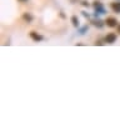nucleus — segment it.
Masks as SVG:
<instances>
[{
	"mask_svg": "<svg viewBox=\"0 0 120 120\" xmlns=\"http://www.w3.org/2000/svg\"><path fill=\"white\" fill-rule=\"evenodd\" d=\"M93 8H94V16H100V15L106 14V9L104 8L103 3H100L99 0H95L93 1Z\"/></svg>",
	"mask_w": 120,
	"mask_h": 120,
	"instance_id": "f257e3e1",
	"label": "nucleus"
},
{
	"mask_svg": "<svg viewBox=\"0 0 120 120\" xmlns=\"http://www.w3.org/2000/svg\"><path fill=\"white\" fill-rule=\"evenodd\" d=\"M90 22H91V25H94L98 29H101V28H104V25H106V24H105V21L101 20L99 16H94L91 20H90Z\"/></svg>",
	"mask_w": 120,
	"mask_h": 120,
	"instance_id": "f03ea898",
	"label": "nucleus"
},
{
	"mask_svg": "<svg viewBox=\"0 0 120 120\" xmlns=\"http://www.w3.org/2000/svg\"><path fill=\"white\" fill-rule=\"evenodd\" d=\"M29 36H30V39H31L33 41H35V43H40V41L44 40V36L39 33L34 31V30H31V31L29 33Z\"/></svg>",
	"mask_w": 120,
	"mask_h": 120,
	"instance_id": "7ed1b4c3",
	"label": "nucleus"
},
{
	"mask_svg": "<svg viewBox=\"0 0 120 120\" xmlns=\"http://www.w3.org/2000/svg\"><path fill=\"white\" fill-rule=\"evenodd\" d=\"M105 24H106L109 28H116L118 26V19L114 18V16H108L106 19H105Z\"/></svg>",
	"mask_w": 120,
	"mask_h": 120,
	"instance_id": "20e7f679",
	"label": "nucleus"
},
{
	"mask_svg": "<svg viewBox=\"0 0 120 120\" xmlns=\"http://www.w3.org/2000/svg\"><path fill=\"white\" fill-rule=\"evenodd\" d=\"M116 39H118V35H116L115 33H108L106 36L104 38V40L106 44H114L116 41Z\"/></svg>",
	"mask_w": 120,
	"mask_h": 120,
	"instance_id": "39448f33",
	"label": "nucleus"
},
{
	"mask_svg": "<svg viewBox=\"0 0 120 120\" xmlns=\"http://www.w3.org/2000/svg\"><path fill=\"white\" fill-rule=\"evenodd\" d=\"M21 18H22V20H24L25 22H28V24H31L33 22V20H34V16L30 13H22V15H21Z\"/></svg>",
	"mask_w": 120,
	"mask_h": 120,
	"instance_id": "423d86ee",
	"label": "nucleus"
},
{
	"mask_svg": "<svg viewBox=\"0 0 120 120\" xmlns=\"http://www.w3.org/2000/svg\"><path fill=\"white\" fill-rule=\"evenodd\" d=\"M70 21H71V25L74 26V28H79L80 26V20H79V18H78V15H73V16L70 18Z\"/></svg>",
	"mask_w": 120,
	"mask_h": 120,
	"instance_id": "0eeeda50",
	"label": "nucleus"
},
{
	"mask_svg": "<svg viewBox=\"0 0 120 120\" xmlns=\"http://www.w3.org/2000/svg\"><path fill=\"white\" fill-rule=\"evenodd\" d=\"M110 8H111V10L114 11V13L120 14V0H118V1H115V3H111Z\"/></svg>",
	"mask_w": 120,
	"mask_h": 120,
	"instance_id": "6e6552de",
	"label": "nucleus"
},
{
	"mask_svg": "<svg viewBox=\"0 0 120 120\" xmlns=\"http://www.w3.org/2000/svg\"><path fill=\"white\" fill-rule=\"evenodd\" d=\"M89 30V25H84V26H79L78 28V33L79 35H85Z\"/></svg>",
	"mask_w": 120,
	"mask_h": 120,
	"instance_id": "1a4fd4ad",
	"label": "nucleus"
},
{
	"mask_svg": "<svg viewBox=\"0 0 120 120\" xmlns=\"http://www.w3.org/2000/svg\"><path fill=\"white\" fill-rule=\"evenodd\" d=\"M80 4H81V6H84V8H89L90 6V3L88 1V0H81Z\"/></svg>",
	"mask_w": 120,
	"mask_h": 120,
	"instance_id": "9d476101",
	"label": "nucleus"
},
{
	"mask_svg": "<svg viewBox=\"0 0 120 120\" xmlns=\"http://www.w3.org/2000/svg\"><path fill=\"white\" fill-rule=\"evenodd\" d=\"M104 44H105V40H96L95 43H94L95 46H98V45H104Z\"/></svg>",
	"mask_w": 120,
	"mask_h": 120,
	"instance_id": "9b49d317",
	"label": "nucleus"
},
{
	"mask_svg": "<svg viewBox=\"0 0 120 120\" xmlns=\"http://www.w3.org/2000/svg\"><path fill=\"white\" fill-rule=\"evenodd\" d=\"M81 15H82L85 19H90V14L88 13V11H81Z\"/></svg>",
	"mask_w": 120,
	"mask_h": 120,
	"instance_id": "f8f14e48",
	"label": "nucleus"
},
{
	"mask_svg": "<svg viewBox=\"0 0 120 120\" xmlns=\"http://www.w3.org/2000/svg\"><path fill=\"white\" fill-rule=\"evenodd\" d=\"M59 15H60V18H61V19H65V18H66V15L64 14V11H60Z\"/></svg>",
	"mask_w": 120,
	"mask_h": 120,
	"instance_id": "ddd939ff",
	"label": "nucleus"
},
{
	"mask_svg": "<svg viewBox=\"0 0 120 120\" xmlns=\"http://www.w3.org/2000/svg\"><path fill=\"white\" fill-rule=\"evenodd\" d=\"M116 31L119 33V35H120V22L118 24V26H116Z\"/></svg>",
	"mask_w": 120,
	"mask_h": 120,
	"instance_id": "4468645a",
	"label": "nucleus"
},
{
	"mask_svg": "<svg viewBox=\"0 0 120 120\" xmlns=\"http://www.w3.org/2000/svg\"><path fill=\"white\" fill-rule=\"evenodd\" d=\"M69 1H70L71 4H76V3H79V0H69Z\"/></svg>",
	"mask_w": 120,
	"mask_h": 120,
	"instance_id": "2eb2a0df",
	"label": "nucleus"
},
{
	"mask_svg": "<svg viewBox=\"0 0 120 120\" xmlns=\"http://www.w3.org/2000/svg\"><path fill=\"white\" fill-rule=\"evenodd\" d=\"M19 1H20V3H26L28 0H19Z\"/></svg>",
	"mask_w": 120,
	"mask_h": 120,
	"instance_id": "dca6fc26",
	"label": "nucleus"
}]
</instances>
